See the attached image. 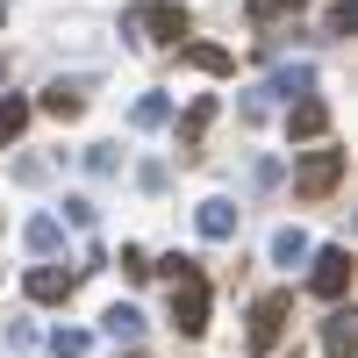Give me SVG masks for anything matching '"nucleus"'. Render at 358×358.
<instances>
[{
  "mask_svg": "<svg viewBox=\"0 0 358 358\" xmlns=\"http://www.w3.org/2000/svg\"><path fill=\"white\" fill-rule=\"evenodd\" d=\"M151 273L172 280V322H179V337H201L208 330V280H201V265L194 258H158Z\"/></svg>",
  "mask_w": 358,
  "mask_h": 358,
  "instance_id": "nucleus-1",
  "label": "nucleus"
},
{
  "mask_svg": "<svg viewBox=\"0 0 358 358\" xmlns=\"http://www.w3.org/2000/svg\"><path fill=\"white\" fill-rule=\"evenodd\" d=\"M122 36H136V43H179V36H187V15H179L172 0H143V8L122 15Z\"/></svg>",
  "mask_w": 358,
  "mask_h": 358,
  "instance_id": "nucleus-2",
  "label": "nucleus"
},
{
  "mask_svg": "<svg viewBox=\"0 0 358 358\" xmlns=\"http://www.w3.org/2000/svg\"><path fill=\"white\" fill-rule=\"evenodd\" d=\"M337 179H344V151H301V165H294V194L301 201H330L337 194Z\"/></svg>",
  "mask_w": 358,
  "mask_h": 358,
  "instance_id": "nucleus-3",
  "label": "nucleus"
},
{
  "mask_svg": "<svg viewBox=\"0 0 358 358\" xmlns=\"http://www.w3.org/2000/svg\"><path fill=\"white\" fill-rule=\"evenodd\" d=\"M301 94H315V65H280L273 79L258 86V94H244V115L258 122V115L273 108V101H301Z\"/></svg>",
  "mask_w": 358,
  "mask_h": 358,
  "instance_id": "nucleus-4",
  "label": "nucleus"
},
{
  "mask_svg": "<svg viewBox=\"0 0 358 358\" xmlns=\"http://www.w3.org/2000/svg\"><path fill=\"white\" fill-rule=\"evenodd\" d=\"M236 222H244V208H236L229 194H208V201L194 208V229L208 236V244H229V236H236Z\"/></svg>",
  "mask_w": 358,
  "mask_h": 358,
  "instance_id": "nucleus-5",
  "label": "nucleus"
},
{
  "mask_svg": "<svg viewBox=\"0 0 358 358\" xmlns=\"http://www.w3.org/2000/svg\"><path fill=\"white\" fill-rule=\"evenodd\" d=\"M287 315H294L287 294H265V301L251 308V351H273V344L287 337Z\"/></svg>",
  "mask_w": 358,
  "mask_h": 358,
  "instance_id": "nucleus-6",
  "label": "nucleus"
},
{
  "mask_svg": "<svg viewBox=\"0 0 358 358\" xmlns=\"http://www.w3.org/2000/svg\"><path fill=\"white\" fill-rule=\"evenodd\" d=\"M308 287L322 294V301H344V287H351V251H344V244L315 251V273H308Z\"/></svg>",
  "mask_w": 358,
  "mask_h": 358,
  "instance_id": "nucleus-7",
  "label": "nucleus"
},
{
  "mask_svg": "<svg viewBox=\"0 0 358 358\" xmlns=\"http://www.w3.org/2000/svg\"><path fill=\"white\" fill-rule=\"evenodd\" d=\"M322 129H330V101H315V94L287 101V136H294V143H315Z\"/></svg>",
  "mask_w": 358,
  "mask_h": 358,
  "instance_id": "nucleus-8",
  "label": "nucleus"
},
{
  "mask_svg": "<svg viewBox=\"0 0 358 358\" xmlns=\"http://www.w3.org/2000/svg\"><path fill=\"white\" fill-rule=\"evenodd\" d=\"M29 301H65V294L79 287V273H65V265H29Z\"/></svg>",
  "mask_w": 358,
  "mask_h": 358,
  "instance_id": "nucleus-9",
  "label": "nucleus"
},
{
  "mask_svg": "<svg viewBox=\"0 0 358 358\" xmlns=\"http://www.w3.org/2000/svg\"><path fill=\"white\" fill-rule=\"evenodd\" d=\"M351 344H358L351 308H330V315H322V358H351Z\"/></svg>",
  "mask_w": 358,
  "mask_h": 358,
  "instance_id": "nucleus-10",
  "label": "nucleus"
},
{
  "mask_svg": "<svg viewBox=\"0 0 358 358\" xmlns=\"http://www.w3.org/2000/svg\"><path fill=\"white\" fill-rule=\"evenodd\" d=\"M22 244H29V251H36V258L50 265V258H57V244H65V222H57V215H29Z\"/></svg>",
  "mask_w": 358,
  "mask_h": 358,
  "instance_id": "nucleus-11",
  "label": "nucleus"
},
{
  "mask_svg": "<svg viewBox=\"0 0 358 358\" xmlns=\"http://www.w3.org/2000/svg\"><path fill=\"white\" fill-rule=\"evenodd\" d=\"M101 337H108V344H136V337H143V308H129V301H115V308L101 315Z\"/></svg>",
  "mask_w": 358,
  "mask_h": 358,
  "instance_id": "nucleus-12",
  "label": "nucleus"
},
{
  "mask_svg": "<svg viewBox=\"0 0 358 358\" xmlns=\"http://www.w3.org/2000/svg\"><path fill=\"white\" fill-rule=\"evenodd\" d=\"M36 108H43V115H57V122H72V115H86V94L57 79V86H43V101H36Z\"/></svg>",
  "mask_w": 358,
  "mask_h": 358,
  "instance_id": "nucleus-13",
  "label": "nucleus"
},
{
  "mask_svg": "<svg viewBox=\"0 0 358 358\" xmlns=\"http://www.w3.org/2000/svg\"><path fill=\"white\" fill-rule=\"evenodd\" d=\"M129 122H136V129H165V122H172V94H143V101L129 108Z\"/></svg>",
  "mask_w": 358,
  "mask_h": 358,
  "instance_id": "nucleus-14",
  "label": "nucleus"
},
{
  "mask_svg": "<svg viewBox=\"0 0 358 358\" xmlns=\"http://www.w3.org/2000/svg\"><path fill=\"white\" fill-rule=\"evenodd\" d=\"M301 258H308V229H294V222L273 229V265H301Z\"/></svg>",
  "mask_w": 358,
  "mask_h": 358,
  "instance_id": "nucleus-15",
  "label": "nucleus"
},
{
  "mask_svg": "<svg viewBox=\"0 0 358 358\" xmlns=\"http://www.w3.org/2000/svg\"><path fill=\"white\" fill-rule=\"evenodd\" d=\"M215 122V101H194L187 108V122H179V151H201V129Z\"/></svg>",
  "mask_w": 358,
  "mask_h": 358,
  "instance_id": "nucleus-16",
  "label": "nucleus"
},
{
  "mask_svg": "<svg viewBox=\"0 0 358 358\" xmlns=\"http://www.w3.org/2000/svg\"><path fill=\"white\" fill-rule=\"evenodd\" d=\"M179 57H187L194 72H229V50L222 43H179Z\"/></svg>",
  "mask_w": 358,
  "mask_h": 358,
  "instance_id": "nucleus-17",
  "label": "nucleus"
},
{
  "mask_svg": "<svg viewBox=\"0 0 358 358\" xmlns=\"http://www.w3.org/2000/svg\"><path fill=\"white\" fill-rule=\"evenodd\" d=\"M29 115H36V108H29V101H15V94L0 101V143H15V136L29 129Z\"/></svg>",
  "mask_w": 358,
  "mask_h": 358,
  "instance_id": "nucleus-18",
  "label": "nucleus"
},
{
  "mask_svg": "<svg viewBox=\"0 0 358 358\" xmlns=\"http://www.w3.org/2000/svg\"><path fill=\"white\" fill-rule=\"evenodd\" d=\"M251 22H280V15H301V0H244Z\"/></svg>",
  "mask_w": 358,
  "mask_h": 358,
  "instance_id": "nucleus-19",
  "label": "nucleus"
},
{
  "mask_svg": "<svg viewBox=\"0 0 358 358\" xmlns=\"http://www.w3.org/2000/svg\"><path fill=\"white\" fill-rule=\"evenodd\" d=\"M351 29H358V8H351V0H337V8L322 15V36H351Z\"/></svg>",
  "mask_w": 358,
  "mask_h": 358,
  "instance_id": "nucleus-20",
  "label": "nucleus"
},
{
  "mask_svg": "<svg viewBox=\"0 0 358 358\" xmlns=\"http://www.w3.org/2000/svg\"><path fill=\"white\" fill-rule=\"evenodd\" d=\"M86 344H94L86 330H50V351H57V358H86Z\"/></svg>",
  "mask_w": 358,
  "mask_h": 358,
  "instance_id": "nucleus-21",
  "label": "nucleus"
},
{
  "mask_svg": "<svg viewBox=\"0 0 358 358\" xmlns=\"http://www.w3.org/2000/svg\"><path fill=\"white\" fill-rule=\"evenodd\" d=\"M86 172H122V158H115V143H86Z\"/></svg>",
  "mask_w": 358,
  "mask_h": 358,
  "instance_id": "nucleus-22",
  "label": "nucleus"
},
{
  "mask_svg": "<svg viewBox=\"0 0 358 358\" xmlns=\"http://www.w3.org/2000/svg\"><path fill=\"white\" fill-rule=\"evenodd\" d=\"M65 222H72V229H94V201H86V194H65Z\"/></svg>",
  "mask_w": 358,
  "mask_h": 358,
  "instance_id": "nucleus-23",
  "label": "nucleus"
},
{
  "mask_svg": "<svg viewBox=\"0 0 358 358\" xmlns=\"http://www.w3.org/2000/svg\"><path fill=\"white\" fill-rule=\"evenodd\" d=\"M8 351H36V330H29V322H22V315L8 322Z\"/></svg>",
  "mask_w": 358,
  "mask_h": 358,
  "instance_id": "nucleus-24",
  "label": "nucleus"
},
{
  "mask_svg": "<svg viewBox=\"0 0 358 358\" xmlns=\"http://www.w3.org/2000/svg\"><path fill=\"white\" fill-rule=\"evenodd\" d=\"M122 273H129V280H143V273H151V258H143L136 244H122Z\"/></svg>",
  "mask_w": 358,
  "mask_h": 358,
  "instance_id": "nucleus-25",
  "label": "nucleus"
},
{
  "mask_svg": "<svg viewBox=\"0 0 358 358\" xmlns=\"http://www.w3.org/2000/svg\"><path fill=\"white\" fill-rule=\"evenodd\" d=\"M0 79H8V50H0Z\"/></svg>",
  "mask_w": 358,
  "mask_h": 358,
  "instance_id": "nucleus-26",
  "label": "nucleus"
}]
</instances>
